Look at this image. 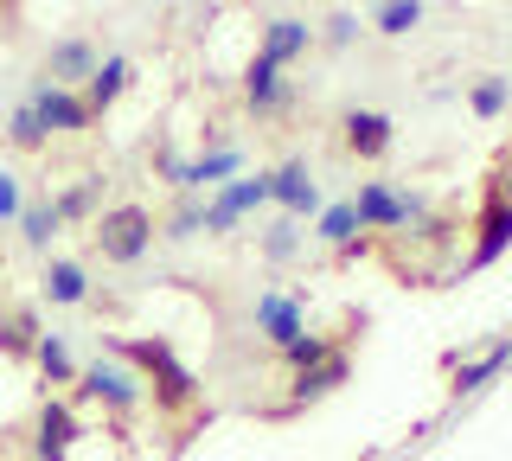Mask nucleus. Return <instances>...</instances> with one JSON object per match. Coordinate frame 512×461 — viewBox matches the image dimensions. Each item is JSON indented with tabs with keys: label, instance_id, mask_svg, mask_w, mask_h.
Segmentation results:
<instances>
[{
	"label": "nucleus",
	"instance_id": "1",
	"mask_svg": "<svg viewBox=\"0 0 512 461\" xmlns=\"http://www.w3.org/2000/svg\"><path fill=\"white\" fill-rule=\"evenodd\" d=\"M109 346H116L122 359H135L141 372L154 378V404H160V410H186L192 397H199V378H192L186 365L173 359L167 340H109Z\"/></svg>",
	"mask_w": 512,
	"mask_h": 461
},
{
	"label": "nucleus",
	"instance_id": "2",
	"mask_svg": "<svg viewBox=\"0 0 512 461\" xmlns=\"http://www.w3.org/2000/svg\"><path fill=\"white\" fill-rule=\"evenodd\" d=\"M96 244H103L109 263H141L154 244V218L141 212V205H116V212L96 218Z\"/></svg>",
	"mask_w": 512,
	"mask_h": 461
},
{
	"label": "nucleus",
	"instance_id": "3",
	"mask_svg": "<svg viewBox=\"0 0 512 461\" xmlns=\"http://www.w3.org/2000/svg\"><path fill=\"white\" fill-rule=\"evenodd\" d=\"M352 212H359V231L365 225H372V231H397V225H410L423 205L404 199V193H391V186H378V180H365L359 199H352Z\"/></svg>",
	"mask_w": 512,
	"mask_h": 461
},
{
	"label": "nucleus",
	"instance_id": "4",
	"mask_svg": "<svg viewBox=\"0 0 512 461\" xmlns=\"http://www.w3.org/2000/svg\"><path fill=\"white\" fill-rule=\"evenodd\" d=\"M506 244H512V199H506V186H493V193H487V212H480V244H474L468 269L500 263V257H506Z\"/></svg>",
	"mask_w": 512,
	"mask_h": 461
},
{
	"label": "nucleus",
	"instance_id": "5",
	"mask_svg": "<svg viewBox=\"0 0 512 461\" xmlns=\"http://www.w3.org/2000/svg\"><path fill=\"white\" fill-rule=\"evenodd\" d=\"M32 116H39V129L45 135H77V129H90V103L84 97H71V90H58V84H39L32 90Z\"/></svg>",
	"mask_w": 512,
	"mask_h": 461
},
{
	"label": "nucleus",
	"instance_id": "6",
	"mask_svg": "<svg viewBox=\"0 0 512 461\" xmlns=\"http://www.w3.org/2000/svg\"><path fill=\"white\" fill-rule=\"evenodd\" d=\"M77 378H84V397H103L109 410H135L141 404V378L122 372V365H109V359H96L90 372H77Z\"/></svg>",
	"mask_w": 512,
	"mask_h": 461
},
{
	"label": "nucleus",
	"instance_id": "7",
	"mask_svg": "<svg viewBox=\"0 0 512 461\" xmlns=\"http://www.w3.org/2000/svg\"><path fill=\"white\" fill-rule=\"evenodd\" d=\"M269 199V173H256V180H237V186H224V193L205 205V231H231L237 218L250 212V205H263Z\"/></svg>",
	"mask_w": 512,
	"mask_h": 461
},
{
	"label": "nucleus",
	"instance_id": "8",
	"mask_svg": "<svg viewBox=\"0 0 512 461\" xmlns=\"http://www.w3.org/2000/svg\"><path fill=\"white\" fill-rule=\"evenodd\" d=\"M77 436H84V423L71 417V404H45L39 410V442H32V455H39V461H64Z\"/></svg>",
	"mask_w": 512,
	"mask_h": 461
},
{
	"label": "nucleus",
	"instance_id": "9",
	"mask_svg": "<svg viewBox=\"0 0 512 461\" xmlns=\"http://www.w3.org/2000/svg\"><path fill=\"white\" fill-rule=\"evenodd\" d=\"M244 103L256 109V116H276V109L288 103V90H282V65H276V58H263V52L250 58V71H244Z\"/></svg>",
	"mask_w": 512,
	"mask_h": 461
},
{
	"label": "nucleus",
	"instance_id": "10",
	"mask_svg": "<svg viewBox=\"0 0 512 461\" xmlns=\"http://www.w3.org/2000/svg\"><path fill=\"white\" fill-rule=\"evenodd\" d=\"M269 199L276 205H288V212H314L320 205V186H314V173H308V161H288V167H276L269 173Z\"/></svg>",
	"mask_w": 512,
	"mask_h": 461
},
{
	"label": "nucleus",
	"instance_id": "11",
	"mask_svg": "<svg viewBox=\"0 0 512 461\" xmlns=\"http://www.w3.org/2000/svg\"><path fill=\"white\" fill-rule=\"evenodd\" d=\"M340 129H346V148L352 154H365V161H378V154L384 148H391V116H378V109H346V122H340Z\"/></svg>",
	"mask_w": 512,
	"mask_h": 461
},
{
	"label": "nucleus",
	"instance_id": "12",
	"mask_svg": "<svg viewBox=\"0 0 512 461\" xmlns=\"http://www.w3.org/2000/svg\"><path fill=\"white\" fill-rule=\"evenodd\" d=\"M160 167H167L180 186H218V180H231V173L244 167V154H237V148H218V154H205V161H173V154H167Z\"/></svg>",
	"mask_w": 512,
	"mask_h": 461
},
{
	"label": "nucleus",
	"instance_id": "13",
	"mask_svg": "<svg viewBox=\"0 0 512 461\" xmlns=\"http://www.w3.org/2000/svg\"><path fill=\"white\" fill-rule=\"evenodd\" d=\"M256 327L276 346H288V340H301V308L288 295H256Z\"/></svg>",
	"mask_w": 512,
	"mask_h": 461
},
{
	"label": "nucleus",
	"instance_id": "14",
	"mask_svg": "<svg viewBox=\"0 0 512 461\" xmlns=\"http://www.w3.org/2000/svg\"><path fill=\"white\" fill-rule=\"evenodd\" d=\"M84 295H90V276H84L71 257H52V263H45V301H58V308H77Z\"/></svg>",
	"mask_w": 512,
	"mask_h": 461
},
{
	"label": "nucleus",
	"instance_id": "15",
	"mask_svg": "<svg viewBox=\"0 0 512 461\" xmlns=\"http://www.w3.org/2000/svg\"><path fill=\"white\" fill-rule=\"evenodd\" d=\"M90 71H96V52L84 39H64V45H52V58H45V77H52V84H77V77L90 84Z\"/></svg>",
	"mask_w": 512,
	"mask_h": 461
},
{
	"label": "nucleus",
	"instance_id": "16",
	"mask_svg": "<svg viewBox=\"0 0 512 461\" xmlns=\"http://www.w3.org/2000/svg\"><path fill=\"white\" fill-rule=\"evenodd\" d=\"M346 353H333V359H320V365H308V372H295V404H308V397H327V391H340L346 385Z\"/></svg>",
	"mask_w": 512,
	"mask_h": 461
},
{
	"label": "nucleus",
	"instance_id": "17",
	"mask_svg": "<svg viewBox=\"0 0 512 461\" xmlns=\"http://www.w3.org/2000/svg\"><path fill=\"white\" fill-rule=\"evenodd\" d=\"M308 20H269V33H263V58H276V65H288V58H301L308 52Z\"/></svg>",
	"mask_w": 512,
	"mask_h": 461
},
{
	"label": "nucleus",
	"instance_id": "18",
	"mask_svg": "<svg viewBox=\"0 0 512 461\" xmlns=\"http://www.w3.org/2000/svg\"><path fill=\"white\" fill-rule=\"evenodd\" d=\"M506 365H512V340L487 346V353H480V359H468V365H461V372H455V391H461V397H468V391H480V385H487V378H500Z\"/></svg>",
	"mask_w": 512,
	"mask_h": 461
},
{
	"label": "nucleus",
	"instance_id": "19",
	"mask_svg": "<svg viewBox=\"0 0 512 461\" xmlns=\"http://www.w3.org/2000/svg\"><path fill=\"white\" fill-rule=\"evenodd\" d=\"M372 26H378L384 39L416 33V26H423V0H378V7H372Z\"/></svg>",
	"mask_w": 512,
	"mask_h": 461
},
{
	"label": "nucleus",
	"instance_id": "20",
	"mask_svg": "<svg viewBox=\"0 0 512 461\" xmlns=\"http://www.w3.org/2000/svg\"><path fill=\"white\" fill-rule=\"evenodd\" d=\"M122 90H128V58H103V65H96L90 71V116H96V109H109V103H116L122 97Z\"/></svg>",
	"mask_w": 512,
	"mask_h": 461
},
{
	"label": "nucleus",
	"instance_id": "21",
	"mask_svg": "<svg viewBox=\"0 0 512 461\" xmlns=\"http://www.w3.org/2000/svg\"><path fill=\"white\" fill-rule=\"evenodd\" d=\"M32 359L45 365V378H52V385H71V378H77V359H71V346H64V333H39Z\"/></svg>",
	"mask_w": 512,
	"mask_h": 461
},
{
	"label": "nucleus",
	"instance_id": "22",
	"mask_svg": "<svg viewBox=\"0 0 512 461\" xmlns=\"http://www.w3.org/2000/svg\"><path fill=\"white\" fill-rule=\"evenodd\" d=\"M20 231H26L32 250H45L52 231H58V205H20Z\"/></svg>",
	"mask_w": 512,
	"mask_h": 461
},
{
	"label": "nucleus",
	"instance_id": "23",
	"mask_svg": "<svg viewBox=\"0 0 512 461\" xmlns=\"http://www.w3.org/2000/svg\"><path fill=\"white\" fill-rule=\"evenodd\" d=\"M352 231H359V212H352V199H340V205H327V212H320V237H327V244H352Z\"/></svg>",
	"mask_w": 512,
	"mask_h": 461
},
{
	"label": "nucleus",
	"instance_id": "24",
	"mask_svg": "<svg viewBox=\"0 0 512 461\" xmlns=\"http://www.w3.org/2000/svg\"><path fill=\"white\" fill-rule=\"evenodd\" d=\"M282 353H288V365H295V372H308V365L333 359V353H340V346H333V340H320V333H301V340H288Z\"/></svg>",
	"mask_w": 512,
	"mask_h": 461
},
{
	"label": "nucleus",
	"instance_id": "25",
	"mask_svg": "<svg viewBox=\"0 0 512 461\" xmlns=\"http://www.w3.org/2000/svg\"><path fill=\"white\" fill-rule=\"evenodd\" d=\"M32 327H39V321H32V308H20V314H7V327H0V346H7L13 359H26L32 346H39V340H32Z\"/></svg>",
	"mask_w": 512,
	"mask_h": 461
},
{
	"label": "nucleus",
	"instance_id": "26",
	"mask_svg": "<svg viewBox=\"0 0 512 461\" xmlns=\"http://www.w3.org/2000/svg\"><path fill=\"white\" fill-rule=\"evenodd\" d=\"M506 97H512V84H506V77H480L468 103H474V116H487V122H493V116L506 109Z\"/></svg>",
	"mask_w": 512,
	"mask_h": 461
},
{
	"label": "nucleus",
	"instance_id": "27",
	"mask_svg": "<svg viewBox=\"0 0 512 461\" xmlns=\"http://www.w3.org/2000/svg\"><path fill=\"white\" fill-rule=\"evenodd\" d=\"M295 244H301V237H295V218H282V225H269V237H263V257L269 263H288V257H295Z\"/></svg>",
	"mask_w": 512,
	"mask_h": 461
},
{
	"label": "nucleus",
	"instance_id": "28",
	"mask_svg": "<svg viewBox=\"0 0 512 461\" xmlns=\"http://www.w3.org/2000/svg\"><path fill=\"white\" fill-rule=\"evenodd\" d=\"M52 205H58V218H90V212H96V180L71 186V193H58Z\"/></svg>",
	"mask_w": 512,
	"mask_h": 461
},
{
	"label": "nucleus",
	"instance_id": "29",
	"mask_svg": "<svg viewBox=\"0 0 512 461\" xmlns=\"http://www.w3.org/2000/svg\"><path fill=\"white\" fill-rule=\"evenodd\" d=\"M13 148H39V141H45V129H39V116H32V103L26 109H13Z\"/></svg>",
	"mask_w": 512,
	"mask_h": 461
},
{
	"label": "nucleus",
	"instance_id": "30",
	"mask_svg": "<svg viewBox=\"0 0 512 461\" xmlns=\"http://www.w3.org/2000/svg\"><path fill=\"white\" fill-rule=\"evenodd\" d=\"M7 218H20V180L0 173V225H7Z\"/></svg>",
	"mask_w": 512,
	"mask_h": 461
},
{
	"label": "nucleus",
	"instance_id": "31",
	"mask_svg": "<svg viewBox=\"0 0 512 461\" xmlns=\"http://www.w3.org/2000/svg\"><path fill=\"white\" fill-rule=\"evenodd\" d=\"M352 33H359V20H352V13H333V20H327V39L333 45H346Z\"/></svg>",
	"mask_w": 512,
	"mask_h": 461
}]
</instances>
